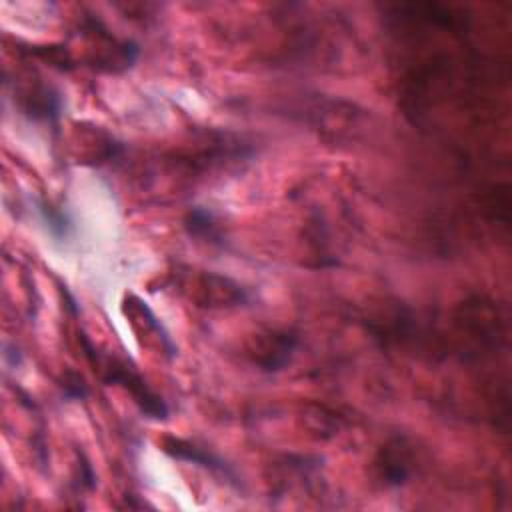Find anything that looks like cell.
Here are the masks:
<instances>
[{
    "label": "cell",
    "mask_w": 512,
    "mask_h": 512,
    "mask_svg": "<svg viewBox=\"0 0 512 512\" xmlns=\"http://www.w3.org/2000/svg\"><path fill=\"white\" fill-rule=\"evenodd\" d=\"M84 348H86V356L92 360V364L96 366V370L100 372L102 380L108 384H120L122 388L128 390V394L132 396V400L138 404V408L154 420H166L168 418V406L166 402L148 388V384L142 380V376L132 370L130 366H126V362H120L116 358L110 356H100L92 344L82 338Z\"/></svg>",
    "instance_id": "6da1fadb"
},
{
    "label": "cell",
    "mask_w": 512,
    "mask_h": 512,
    "mask_svg": "<svg viewBox=\"0 0 512 512\" xmlns=\"http://www.w3.org/2000/svg\"><path fill=\"white\" fill-rule=\"evenodd\" d=\"M160 446H162V450L168 456H172L176 460H184V462L196 464V466H200V468H204V470H208L212 474L224 476V480H228V482H236V476L226 466V462L220 456H216L214 452L198 446L196 442H190V440H184V438L166 436V438H162Z\"/></svg>",
    "instance_id": "7a4b0ae2"
},
{
    "label": "cell",
    "mask_w": 512,
    "mask_h": 512,
    "mask_svg": "<svg viewBox=\"0 0 512 512\" xmlns=\"http://www.w3.org/2000/svg\"><path fill=\"white\" fill-rule=\"evenodd\" d=\"M412 452L404 440H392L376 456L378 476L384 486H404L412 476Z\"/></svg>",
    "instance_id": "3957f363"
},
{
    "label": "cell",
    "mask_w": 512,
    "mask_h": 512,
    "mask_svg": "<svg viewBox=\"0 0 512 512\" xmlns=\"http://www.w3.org/2000/svg\"><path fill=\"white\" fill-rule=\"evenodd\" d=\"M196 300L204 306H238L250 300V294L230 278L202 274L196 280Z\"/></svg>",
    "instance_id": "277c9868"
},
{
    "label": "cell",
    "mask_w": 512,
    "mask_h": 512,
    "mask_svg": "<svg viewBox=\"0 0 512 512\" xmlns=\"http://www.w3.org/2000/svg\"><path fill=\"white\" fill-rule=\"evenodd\" d=\"M298 346V338L292 332H270L264 338H260L254 346L252 360L266 372H276L284 368L294 350Z\"/></svg>",
    "instance_id": "5b68a950"
},
{
    "label": "cell",
    "mask_w": 512,
    "mask_h": 512,
    "mask_svg": "<svg viewBox=\"0 0 512 512\" xmlns=\"http://www.w3.org/2000/svg\"><path fill=\"white\" fill-rule=\"evenodd\" d=\"M124 312L128 314L130 322H134V328H136V330H142L146 336H152V338L160 344L162 352H164L168 358H172V356L176 354V348H174L170 336L166 334V330L162 328V324H160V320L154 316V312L146 306V302H142L140 298H136V296L130 294V296H126V300H124Z\"/></svg>",
    "instance_id": "8992f818"
},
{
    "label": "cell",
    "mask_w": 512,
    "mask_h": 512,
    "mask_svg": "<svg viewBox=\"0 0 512 512\" xmlns=\"http://www.w3.org/2000/svg\"><path fill=\"white\" fill-rule=\"evenodd\" d=\"M184 226L194 238H200L208 244H218V246L224 244L214 216L204 208H192L184 220Z\"/></svg>",
    "instance_id": "52a82bcc"
},
{
    "label": "cell",
    "mask_w": 512,
    "mask_h": 512,
    "mask_svg": "<svg viewBox=\"0 0 512 512\" xmlns=\"http://www.w3.org/2000/svg\"><path fill=\"white\" fill-rule=\"evenodd\" d=\"M62 388H64V394H66L68 398H84V396L88 394V388H86L84 380H82L78 374H68V376L64 378Z\"/></svg>",
    "instance_id": "ba28073f"
}]
</instances>
